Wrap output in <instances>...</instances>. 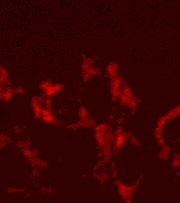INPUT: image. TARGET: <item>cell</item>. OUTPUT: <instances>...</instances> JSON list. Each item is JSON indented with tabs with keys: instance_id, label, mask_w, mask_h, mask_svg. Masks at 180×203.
<instances>
[{
	"instance_id": "1",
	"label": "cell",
	"mask_w": 180,
	"mask_h": 203,
	"mask_svg": "<svg viewBox=\"0 0 180 203\" xmlns=\"http://www.w3.org/2000/svg\"><path fill=\"white\" fill-rule=\"evenodd\" d=\"M170 113L172 115L173 117L178 122V126H179V128H178L179 135L175 141V142H176V147L175 148H176L177 151L172 158V164L174 166H180V107L177 108L176 109L173 110Z\"/></svg>"
}]
</instances>
